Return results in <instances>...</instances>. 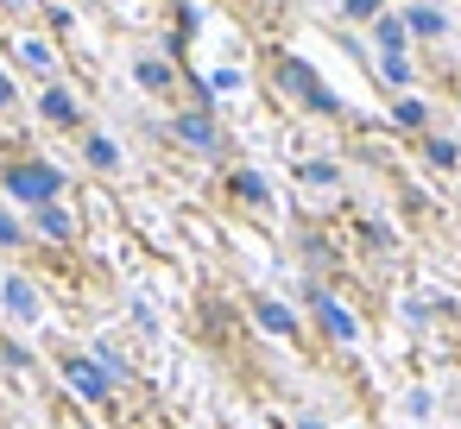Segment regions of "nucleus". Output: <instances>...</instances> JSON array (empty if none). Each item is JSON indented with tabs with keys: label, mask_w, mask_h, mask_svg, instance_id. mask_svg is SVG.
I'll return each instance as SVG.
<instances>
[{
	"label": "nucleus",
	"mask_w": 461,
	"mask_h": 429,
	"mask_svg": "<svg viewBox=\"0 0 461 429\" xmlns=\"http://www.w3.org/2000/svg\"><path fill=\"white\" fill-rule=\"evenodd\" d=\"M0 183H7V196H14V202L45 209V202H58L64 171H58V165H45V158H7V165H0Z\"/></svg>",
	"instance_id": "nucleus-1"
},
{
	"label": "nucleus",
	"mask_w": 461,
	"mask_h": 429,
	"mask_svg": "<svg viewBox=\"0 0 461 429\" xmlns=\"http://www.w3.org/2000/svg\"><path fill=\"white\" fill-rule=\"evenodd\" d=\"M272 76H278V89H285L291 102H303V108H316V114H341L335 89H322V76H316L303 58H272Z\"/></svg>",
	"instance_id": "nucleus-2"
},
{
	"label": "nucleus",
	"mask_w": 461,
	"mask_h": 429,
	"mask_svg": "<svg viewBox=\"0 0 461 429\" xmlns=\"http://www.w3.org/2000/svg\"><path fill=\"white\" fill-rule=\"evenodd\" d=\"M58 366H64V379H70V385H77V391H83L89 404H108V391H114V379L102 372V360H89V353H64Z\"/></svg>",
	"instance_id": "nucleus-3"
},
{
	"label": "nucleus",
	"mask_w": 461,
	"mask_h": 429,
	"mask_svg": "<svg viewBox=\"0 0 461 429\" xmlns=\"http://www.w3.org/2000/svg\"><path fill=\"white\" fill-rule=\"evenodd\" d=\"M310 316L322 322V335H329V341H354V335H360V322H354V316H348L322 284H310Z\"/></svg>",
	"instance_id": "nucleus-4"
},
{
	"label": "nucleus",
	"mask_w": 461,
	"mask_h": 429,
	"mask_svg": "<svg viewBox=\"0 0 461 429\" xmlns=\"http://www.w3.org/2000/svg\"><path fill=\"white\" fill-rule=\"evenodd\" d=\"M171 133H177L190 152H221V127H215V114H203V108L177 114V121H171Z\"/></svg>",
	"instance_id": "nucleus-5"
},
{
	"label": "nucleus",
	"mask_w": 461,
	"mask_h": 429,
	"mask_svg": "<svg viewBox=\"0 0 461 429\" xmlns=\"http://www.w3.org/2000/svg\"><path fill=\"white\" fill-rule=\"evenodd\" d=\"M39 114H45L51 127H83V108H77V95H70V89H58V83L45 89V102H39Z\"/></svg>",
	"instance_id": "nucleus-6"
},
{
	"label": "nucleus",
	"mask_w": 461,
	"mask_h": 429,
	"mask_svg": "<svg viewBox=\"0 0 461 429\" xmlns=\"http://www.w3.org/2000/svg\"><path fill=\"white\" fill-rule=\"evenodd\" d=\"M39 234L64 246V240H77V215H70V209H58V202H45V209H39Z\"/></svg>",
	"instance_id": "nucleus-7"
},
{
	"label": "nucleus",
	"mask_w": 461,
	"mask_h": 429,
	"mask_svg": "<svg viewBox=\"0 0 461 429\" xmlns=\"http://www.w3.org/2000/svg\"><path fill=\"white\" fill-rule=\"evenodd\" d=\"M253 316H259V328H272L278 341H291V335H297V316H291L285 303H272V297H259V303H253Z\"/></svg>",
	"instance_id": "nucleus-8"
},
{
	"label": "nucleus",
	"mask_w": 461,
	"mask_h": 429,
	"mask_svg": "<svg viewBox=\"0 0 461 429\" xmlns=\"http://www.w3.org/2000/svg\"><path fill=\"white\" fill-rule=\"evenodd\" d=\"M373 39H379V51H385V58H404V20L379 13V20H373Z\"/></svg>",
	"instance_id": "nucleus-9"
},
{
	"label": "nucleus",
	"mask_w": 461,
	"mask_h": 429,
	"mask_svg": "<svg viewBox=\"0 0 461 429\" xmlns=\"http://www.w3.org/2000/svg\"><path fill=\"white\" fill-rule=\"evenodd\" d=\"M404 32H417V39H442L448 26H442L436 7H411V13H404Z\"/></svg>",
	"instance_id": "nucleus-10"
},
{
	"label": "nucleus",
	"mask_w": 461,
	"mask_h": 429,
	"mask_svg": "<svg viewBox=\"0 0 461 429\" xmlns=\"http://www.w3.org/2000/svg\"><path fill=\"white\" fill-rule=\"evenodd\" d=\"M234 196H240V202H259V209L272 202V190H266V177H259V171H234Z\"/></svg>",
	"instance_id": "nucleus-11"
},
{
	"label": "nucleus",
	"mask_w": 461,
	"mask_h": 429,
	"mask_svg": "<svg viewBox=\"0 0 461 429\" xmlns=\"http://www.w3.org/2000/svg\"><path fill=\"white\" fill-rule=\"evenodd\" d=\"M83 152H89V165H95V171H114V165H121V146H114V139H102V133H89V146H83Z\"/></svg>",
	"instance_id": "nucleus-12"
},
{
	"label": "nucleus",
	"mask_w": 461,
	"mask_h": 429,
	"mask_svg": "<svg viewBox=\"0 0 461 429\" xmlns=\"http://www.w3.org/2000/svg\"><path fill=\"white\" fill-rule=\"evenodd\" d=\"M7 303H14V316H20V322H32V316H39V297L26 290V278H7Z\"/></svg>",
	"instance_id": "nucleus-13"
},
{
	"label": "nucleus",
	"mask_w": 461,
	"mask_h": 429,
	"mask_svg": "<svg viewBox=\"0 0 461 429\" xmlns=\"http://www.w3.org/2000/svg\"><path fill=\"white\" fill-rule=\"evenodd\" d=\"M423 158H429V165H442V171H455V165H461L455 139H423Z\"/></svg>",
	"instance_id": "nucleus-14"
},
{
	"label": "nucleus",
	"mask_w": 461,
	"mask_h": 429,
	"mask_svg": "<svg viewBox=\"0 0 461 429\" xmlns=\"http://www.w3.org/2000/svg\"><path fill=\"white\" fill-rule=\"evenodd\" d=\"M140 83H146V89H171V64H158V58H140Z\"/></svg>",
	"instance_id": "nucleus-15"
},
{
	"label": "nucleus",
	"mask_w": 461,
	"mask_h": 429,
	"mask_svg": "<svg viewBox=\"0 0 461 429\" xmlns=\"http://www.w3.org/2000/svg\"><path fill=\"white\" fill-rule=\"evenodd\" d=\"M392 121H398V127H423V121H429V108H423V102H398V108H392Z\"/></svg>",
	"instance_id": "nucleus-16"
},
{
	"label": "nucleus",
	"mask_w": 461,
	"mask_h": 429,
	"mask_svg": "<svg viewBox=\"0 0 461 429\" xmlns=\"http://www.w3.org/2000/svg\"><path fill=\"white\" fill-rule=\"evenodd\" d=\"M385 83H398V89H404V83H411V64H404V58H385Z\"/></svg>",
	"instance_id": "nucleus-17"
},
{
	"label": "nucleus",
	"mask_w": 461,
	"mask_h": 429,
	"mask_svg": "<svg viewBox=\"0 0 461 429\" xmlns=\"http://www.w3.org/2000/svg\"><path fill=\"white\" fill-rule=\"evenodd\" d=\"M20 240H26L20 221H14V215H0V246H20Z\"/></svg>",
	"instance_id": "nucleus-18"
},
{
	"label": "nucleus",
	"mask_w": 461,
	"mask_h": 429,
	"mask_svg": "<svg viewBox=\"0 0 461 429\" xmlns=\"http://www.w3.org/2000/svg\"><path fill=\"white\" fill-rule=\"evenodd\" d=\"M303 183H335V165H303Z\"/></svg>",
	"instance_id": "nucleus-19"
},
{
	"label": "nucleus",
	"mask_w": 461,
	"mask_h": 429,
	"mask_svg": "<svg viewBox=\"0 0 461 429\" xmlns=\"http://www.w3.org/2000/svg\"><path fill=\"white\" fill-rule=\"evenodd\" d=\"M348 13L354 20H379V0H348Z\"/></svg>",
	"instance_id": "nucleus-20"
},
{
	"label": "nucleus",
	"mask_w": 461,
	"mask_h": 429,
	"mask_svg": "<svg viewBox=\"0 0 461 429\" xmlns=\"http://www.w3.org/2000/svg\"><path fill=\"white\" fill-rule=\"evenodd\" d=\"M0 108H14V83H7V70H0Z\"/></svg>",
	"instance_id": "nucleus-21"
},
{
	"label": "nucleus",
	"mask_w": 461,
	"mask_h": 429,
	"mask_svg": "<svg viewBox=\"0 0 461 429\" xmlns=\"http://www.w3.org/2000/svg\"><path fill=\"white\" fill-rule=\"evenodd\" d=\"M297 429H322V423H310V416H303V423H297Z\"/></svg>",
	"instance_id": "nucleus-22"
},
{
	"label": "nucleus",
	"mask_w": 461,
	"mask_h": 429,
	"mask_svg": "<svg viewBox=\"0 0 461 429\" xmlns=\"http://www.w3.org/2000/svg\"><path fill=\"white\" fill-rule=\"evenodd\" d=\"M14 7H20V0H14Z\"/></svg>",
	"instance_id": "nucleus-23"
}]
</instances>
